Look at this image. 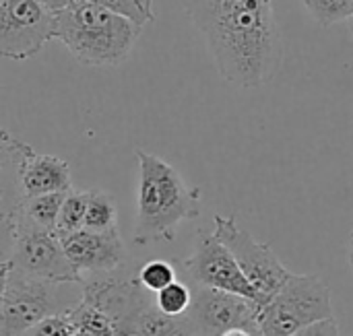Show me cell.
Returning <instances> with one entry per match:
<instances>
[{
    "mask_svg": "<svg viewBox=\"0 0 353 336\" xmlns=\"http://www.w3.org/2000/svg\"><path fill=\"white\" fill-rule=\"evenodd\" d=\"M27 147V143L14 138L8 130H0V260H10L14 246L19 209L23 200L19 184V165Z\"/></svg>",
    "mask_w": 353,
    "mask_h": 336,
    "instance_id": "obj_12",
    "label": "cell"
},
{
    "mask_svg": "<svg viewBox=\"0 0 353 336\" xmlns=\"http://www.w3.org/2000/svg\"><path fill=\"white\" fill-rule=\"evenodd\" d=\"M72 336H93V335L85 333V330H74V335H72Z\"/></svg>",
    "mask_w": 353,
    "mask_h": 336,
    "instance_id": "obj_28",
    "label": "cell"
},
{
    "mask_svg": "<svg viewBox=\"0 0 353 336\" xmlns=\"http://www.w3.org/2000/svg\"><path fill=\"white\" fill-rule=\"evenodd\" d=\"M62 248L81 275H99L118 271L124 262V244L120 229L112 231H89L79 229L62 235Z\"/></svg>",
    "mask_w": 353,
    "mask_h": 336,
    "instance_id": "obj_13",
    "label": "cell"
},
{
    "mask_svg": "<svg viewBox=\"0 0 353 336\" xmlns=\"http://www.w3.org/2000/svg\"><path fill=\"white\" fill-rule=\"evenodd\" d=\"M83 229L99 231V233L118 229V207H116V200L108 192L89 190Z\"/></svg>",
    "mask_w": 353,
    "mask_h": 336,
    "instance_id": "obj_17",
    "label": "cell"
},
{
    "mask_svg": "<svg viewBox=\"0 0 353 336\" xmlns=\"http://www.w3.org/2000/svg\"><path fill=\"white\" fill-rule=\"evenodd\" d=\"M37 2H41L43 6H48L50 10H60V8H64L66 4H70L72 0H37Z\"/></svg>",
    "mask_w": 353,
    "mask_h": 336,
    "instance_id": "obj_26",
    "label": "cell"
},
{
    "mask_svg": "<svg viewBox=\"0 0 353 336\" xmlns=\"http://www.w3.org/2000/svg\"><path fill=\"white\" fill-rule=\"evenodd\" d=\"M290 336H341V330L335 322V318H329V320H323V322H316V324H310L298 333Z\"/></svg>",
    "mask_w": 353,
    "mask_h": 336,
    "instance_id": "obj_24",
    "label": "cell"
},
{
    "mask_svg": "<svg viewBox=\"0 0 353 336\" xmlns=\"http://www.w3.org/2000/svg\"><path fill=\"white\" fill-rule=\"evenodd\" d=\"M256 312V304L246 297L196 287L186 314L192 322L194 336H219L232 328H259Z\"/></svg>",
    "mask_w": 353,
    "mask_h": 336,
    "instance_id": "obj_11",
    "label": "cell"
},
{
    "mask_svg": "<svg viewBox=\"0 0 353 336\" xmlns=\"http://www.w3.org/2000/svg\"><path fill=\"white\" fill-rule=\"evenodd\" d=\"M329 318H335L329 285L316 275L294 273L256 312L263 336H290Z\"/></svg>",
    "mask_w": 353,
    "mask_h": 336,
    "instance_id": "obj_4",
    "label": "cell"
},
{
    "mask_svg": "<svg viewBox=\"0 0 353 336\" xmlns=\"http://www.w3.org/2000/svg\"><path fill=\"white\" fill-rule=\"evenodd\" d=\"M10 260H0V300H2V293H4V287H6V279H8V273H10Z\"/></svg>",
    "mask_w": 353,
    "mask_h": 336,
    "instance_id": "obj_25",
    "label": "cell"
},
{
    "mask_svg": "<svg viewBox=\"0 0 353 336\" xmlns=\"http://www.w3.org/2000/svg\"><path fill=\"white\" fill-rule=\"evenodd\" d=\"M350 266H352V273H353V233L350 235Z\"/></svg>",
    "mask_w": 353,
    "mask_h": 336,
    "instance_id": "obj_27",
    "label": "cell"
},
{
    "mask_svg": "<svg viewBox=\"0 0 353 336\" xmlns=\"http://www.w3.org/2000/svg\"><path fill=\"white\" fill-rule=\"evenodd\" d=\"M87 198H89V190H68L60 213H58V221H56V233L68 235L74 233L79 229H83V219H85V211H87Z\"/></svg>",
    "mask_w": 353,
    "mask_h": 336,
    "instance_id": "obj_18",
    "label": "cell"
},
{
    "mask_svg": "<svg viewBox=\"0 0 353 336\" xmlns=\"http://www.w3.org/2000/svg\"><path fill=\"white\" fill-rule=\"evenodd\" d=\"M300 2L312 14V19L323 27L343 23L353 14V0H300Z\"/></svg>",
    "mask_w": 353,
    "mask_h": 336,
    "instance_id": "obj_20",
    "label": "cell"
},
{
    "mask_svg": "<svg viewBox=\"0 0 353 336\" xmlns=\"http://www.w3.org/2000/svg\"><path fill=\"white\" fill-rule=\"evenodd\" d=\"M72 2H89L101 8H108L116 14L130 19L132 23L145 27L155 21L153 0H72Z\"/></svg>",
    "mask_w": 353,
    "mask_h": 336,
    "instance_id": "obj_19",
    "label": "cell"
},
{
    "mask_svg": "<svg viewBox=\"0 0 353 336\" xmlns=\"http://www.w3.org/2000/svg\"><path fill=\"white\" fill-rule=\"evenodd\" d=\"M184 269L194 287L234 293L256 304V293L252 285L240 271L232 252L215 238V233L199 231L194 252L184 262Z\"/></svg>",
    "mask_w": 353,
    "mask_h": 336,
    "instance_id": "obj_10",
    "label": "cell"
},
{
    "mask_svg": "<svg viewBox=\"0 0 353 336\" xmlns=\"http://www.w3.org/2000/svg\"><path fill=\"white\" fill-rule=\"evenodd\" d=\"M64 196H66V192H54V194L23 198L21 209H19V219L33 227L54 231Z\"/></svg>",
    "mask_w": 353,
    "mask_h": 336,
    "instance_id": "obj_16",
    "label": "cell"
},
{
    "mask_svg": "<svg viewBox=\"0 0 353 336\" xmlns=\"http://www.w3.org/2000/svg\"><path fill=\"white\" fill-rule=\"evenodd\" d=\"M10 264L31 277L50 283H60V285L83 283V275L68 260L60 235L50 229L33 227L21 219L17 221Z\"/></svg>",
    "mask_w": 353,
    "mask_h": 336,
    "instance_id": "obj_7",
    "label": "cell"
},
{
    "mask_svg": "<svg viewBox=\"0 0 353 336\" xmlns=\"http://www.w3.org/2000/svg\"><path fill=\"white\" fill-rule=\"evenodd\" d=\"M54 39V10L37 0H0V58L23 62Z\"/></svg>",
    "mask_w": 353,
    "mask_h": 336,
    "instance_id": "obj_8",
    "label": "cell"
},
{
    "mask_svg": "<svg viewBox=\"0 0 353 336\" xmlns=\"http://www.w3.org/2000/svg\"><path fill=\"white\" fill-rule=\"evenodd\" d=\"M215 238L232 252L240 271L256 293V308L267 304L279 287L290 279V271L281 264L275 252L256 242L246 229H242L234 217L215 215Z\"/></svg>",
    "mask_w": 353,
    "mask_h": 336,
    "instance_id": "obj_6",
    "label": "cell"
},
{
    "mask_svg": "<svg viewBox=\"0 0 353 336\" xmlns=\"http://www.w3.org/2000/svg\"><path fill=\"white\" fill-rule=\"evenodd\" d=\"M132 336H194L188 314L168 316L151 302L139 316Z\"/></svg>",
    "mask_w": 353,
    "mask_h": 336,
    "instance_id": "obj_15",
    "label": "cell"
},
{
    "mask_svg": "<svg viewBox=\"0 0 353 336\" xmlns=\"http://www.w3.org/2000/svg\"><path fill=\"white\" fill-rule=\"evenodd\" d=\"M74 330L77 328L72 326L68 314L62 312V314H54V316L43 318L41 322L31 326L23 336H72Z\"/></svg>",
    "mask_w": 353,
    "mask_h": 336,
    "instance_id": "obj_23",
    "label": "cell"
},
{
    "mask_svg": "<svg viewBox=\"0 0 353 336\" xmlns=\"http://www.w3.org/2000/svg\"><path fill=\"white\" fill-rule=\"evenodd\" d=\"M143 27L89 2H70L54 12V39L89 66H118L128 58Z\"/></svg>",
    "mask_w": 353,
    "mask_h": 336,
    "instance_id": "obj_3",
    "label": "cell"
},
{
    "mask_svg": "<svg viewBox=\"0 0 353 336\" xmlns=\"http://www.w3.org/2000/svg\"><path fill=\"white\" fill-rule=\"evenodd\" d=\"M137 159L139 196L132 242L137 246L172 242L180 223L201 215V190L188 186L178 169L157 155L139 149Z\"/></svg>",
    "mask_w": 353,
    "mask_h": 336,
    "instance_id": "obj_2",
    "label": "cell"
},
{
    "mask_svg": "<svg viewBox=\"0 0 353 336\" xmlns=\"http://www.w3.org/2000/svg\"><path fill=\"white\" fill-rule=\"evenodd\" d=\"M60 283L31 277L10 266L0 300V336H23L48 316L68 312L72 306L62 302Z\"/></svg>",
    "mask_w": 353,
    "mask_h": 336,
    "instance_id": "obj_5",
    "label": "cell"
},
{
    "mask_svg": "<svg viewBox=\"0 0 353 336\" xmlns=\"http://www.w3.org/2000/svg\"><path fill=\"white\" fill-rule=\"evenodd\" d=\"M192 304V291L188 285L174 281L165 289L155 293V306L168 316H184L190 310Z\"/></svg>",
    "mask_w": 353,
    "mask_h": 336,
    "instance_id": "obj_21",
    "label": "cell"
},
{
    "mask_svg": "<svg viewBox=\"0 0 353 336\" xmlns=\"http://www.w3.org/2000/svg\"><path fill=\"white\" fill-rule=\"evenodd\" d=\"M19 184L23 198L72 190L70 165L56 155H39L27 147L19 165Z\"/></svg>",
    "mask_w": 353,
    "mask_h": 336,
    "instance_id": "obj_14",
    "label": "cell"
},
{
    "mask_svg": "<svg viewBox=\"0 0 353 336\" xmlns=\"http://www.w3.org/2000/svg\"><path fill=\"white\" fill-rule=\"evenodd\" d=\"M137 279L143 289H147L149 293H157L176 281V271L165 260H149L147 264H143Z\"/></svg>",
    "mask_w": 353,
    "mask_h": 336,
    "instance_id": "obj_22",
    "label": "cell"
},
{
    "mask_svg": "<svg viewBox=\"0 0 353 336\" xmlns=\"http://www.w3.org/2000/svg\"><path fill=\"white\" fill-rule=\"evenodd\" d=\"M205 37L219 74L256 89L277 76L285 50L273 0H180Z\"/></svg>",
    "mask_w": 353,
    "mask_h": 336,
    "instance_id": "obj_1",
    "label": "cell"
},
{
    "mask_svg": "<svg viewBox=\"0 0 353 336\" xmlns=\"http://www.w3.org/2000/svg\"><path fill=\"white\" fill-rule=\"evenodd\" d=\"M118 271L83 279L81 300L103 312L114 322L120 336H132L141 312L151 304V300L149 291L141 287L137 277H128Z\"/></svg>",
    "mask_w": 353,
    "mask_h": 336,
    "instance_id": "obj_9",
    "label": "cell"
},
{
    "mask_svg": "<svg viewBox=\"0 0 353 336\" xmlns=\"http://www.w3.org/2000/svg\"><path fill=\"white\" fill-rule=\"evenodd\" d=\"M352 19H353V14H352Z\"/></svg>",
    "mask_w": 353,
    "mask_h": 336,
    "instance_id": "obj_29",
    "label": "cell"
}]
</instances>
